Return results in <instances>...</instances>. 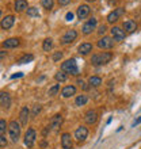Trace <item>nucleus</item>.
I'll list each match as a JSON object with an SVG mask.
<instances>
[{
	"instance_id": "2",
	"label": "nucleus",
	"mask_w": 141,
	"mask_h": 149,
	"mask_svg": "<svg viewBox=\"0 0 141 149\" xmlns=\"http://www.w3.org/2000/svg\"><path fill=\"white\" fill-rule=\"evenodd\" d=\"M61 70L65 72V73H70L73 76H77L79 74V66H77V62H76L75 58H69L61 64Z\"/></svg>"
},
{
	"instance_id": "23",
	"label": "nucleus",
	"mask_w": 141,
	"mask_h": 149,
	"mask_svg": "<svg viewBox=\"0 0 141 149\" xmlns=\"http://www.w3.org/2000/svg\"><path fill=\"white\" fill-rule=\"evenodd\" d=\"M88 84H90V87H99L102 84V79L99 76H91L88 79Z\"/></svg>"
},
{
	"instance_id": "43",
	"label": "nucleus",
	"mask_w": 141,
	"mask_h": 149,
	"mask_svg": "<svg viewBox=\"0 0 141 149\" xmlns=\"http://www.w3.org/2000/svg\"><path fill=\"white\" fill-rule=\"evenodd\" d=\"M0 14H1V12H0Z\"/></svg>"
},
{
	"instance_id": "35",
	"label": "nucleus",
	"mask_w": 141,
	"mask_h": 149,
	"mask_svg": "<svg viewBox=\"0 0 141 149\" xmlns=\"http://www.w3.org/2000/svg\"><path fill=\"white\" fill-rule=\"evenodd\" d=\"M5 145H7V138L0 134V148H3V146H5Z\"/></svg>"
},
{
	"instance_id": "41",
	"label": "nucleus",
	"mask_w": 141,
	"mask_h": 149,
	"mask_svg": "<svg viewBox=\"0 0 141 149\" xmlns=\"http://www.w3.org/2000/svg\"><path fill=\"white\" fill-rule=\"evenodd\" d=\"M5 56V52H0V58H3Z\"/></svg>"
},
{
	"instance_id": "37",
	"label": "nucleus",
	"mask_w": 141,
	"mask_h": 149,
	"mask_svg": "<svg viewBox=\"0 0 141 149\" xmlns=\"http://www.w3.org/2000/svg\"><path fill=\"white\" fill-rule=\"evenodd\" d=\"M58 1V4L60 5H66V4H69L70 3V0H57Z\"/></svg>"
},
{
	"instance_id": "15",
	"label": "nucleus",
	"mask_w": 141,
	"mask_h": 149,
	"mask_svg": "<svg viewBox=\"0 0 141 149\" xmlns=\"http://www.w3.org/2000/svg\"><path fill=\"white\" fill-rule=\"evenodd\" d=\"M0 106L3 107V109H8L10 106H11V96H10V94L7 92H0Z\"/></svg>"
},
{
	"instance_id": "32",
	"label": "nucleus",
	"mask_w": 141,
	"mask_h": 149,
	"mask_svg": "<svg viewBox=\"0 0 141 149\" xmlns=\"http://www.w3.org/2000/svg\"><path fill=\"white\" fill-rule=\"evenodd\" d=\"M77 84H79L80 87H81V90H84V91H88V90H90V84H87L84 80L77 79Z\"/></svg>"
},
{
	"instance_id": "9",
	"label": "nucleus",
	"mask_w": 141,
	"mask_h": 149,
	"mask_svg": "<svg viewBox=\"0 0 141 149\" xmlns=\"http://www.w3.org/2000/svg\"><path fill=\"white\" fill-rule=\"evenodd\" d=\"M76 38H77V31L76 30H68L65 34L61 37V42L64 45H69V44H72L73 41H76Z\"/></svg>"
},
{
	"instance_id": "26",
	"label": "nucleus",
	"mask_w": 141,
	"mask_h": 149,
	"mask_svg": "<svg viewBox=\"0 0 141 149\" xmlns=\"http://www.w3.org/2000/svg\"><path fill=\"white\" fill-rule=\"evenodd\" d=\"M54 79L57 80L58 83H64V81H66V79H68V76H66L65 72H57V73L54 74Z\"/></svg>"
},
{
	"instance_id": "5",
	"label": "nucleus",
	"mask_w": 141,
	"mask_h": 149,
	"mask_svg": "<svg viewBox=\"0 0 141 149\" xmlns=\"http://www.w3.org/2000/svg\"><path fill=\"white\" fill-rule=\"evenodd\" d=\"M98 48L99 49H103V50H109L114 46V40L111 38V37H102L101 40L98 41Z\"/></svg>"
},
{
	"instance_id": "8",
	"label": "nucleus",
	"mask_w": 141,
	"mask_h": 149,
	"mask_svg": "<svg viewBox=\"0 0 141 149\" xmlns=\"http://www.w3.org/2000/svg\"><path fill=\"white\" fill-rule=\"evenodd\" d=\"M110 33H111V38L114 41H123L125 40V37H126V34H125V30H122L121 27L118 26H113L110 29Z\"/></svg>"
},
{
	"instance_id": "12",
	"label": "nucleus",
	"mask_w": 141,
	"mask_h": 149,
	"mask_svg": "<svg viewBox=\"0 0 141 149\" xmlns=\"http://www.w3.org/2000/svg\"><path fill=\"white\" fill-rule=\"evenodd\" d=\"M84 121L87 125H94V123H97L98 121V114L95 110H88L86 115H84Z\"/></svg>"
},
{
	"instance_id": "25",
	"label": "nucleus",
	"mask_w": 141,
	"mask_h": 149,
	"mask_svg": "<svg viewBox=\"0 0 141 149\" xmlns=\"http://www.w3.org/2000/svg\"><path fill=\"white\" fill-rule=\"evenodd\" d=\"M53 48V40L52 38H46L44 41V44H42V49H44V52H50Z\"/></svg>"
},
{
	"instance_id": "24",
	"label": "nucleus",
	"mask_w": 141,
	"mask_h": 149,
	"mask_svg": "<svg viewBox=\"0 0 141 149\" xmlns=\"http://www.w3.org/2000/svg\"><path fill=\"white\" fill-rule=\"evenodd\" d=\"M87 102H88V96H87V95H79V96L75 99V105L80 107V106H84Z\"/></svg>"
},
{
	"instance_id": "18",
	"label": "nucleus",
	"mask_w": 141,
	"mask_h": 149,
	"mask_svg": "<svg viewBox=\"0 0 141 149\" xmlns=\"http://www.w3.org/2000/svg\"><path fill=\"white\" fill-rule=\"evenodd\" d=\"M76 94V87L75 85H66L61 90V96L62 98H70L72 95Z\"/></svg>"
},
{
	"instance_id": "16",
	"label": "nucleus",
	"mask_w": 141,
	"mask_h": 149,
	"mask_svg": "<svg viewBox=\"0 0 141 149\" xmlns=\"http://www.w3.org/2000/svg\"><path fill=\"white\" fill-rule=\"evenodd\" d=\"M14 22H15V18H14L12 15H7V16L1 21L0 26H1V29H4V30H8V29H11V27L14 26Z\"/></svg>"
},
{
	"instance_id": "10",
	"label": "nucleus",
	"mask_w": 141,
	"mask_h": 149,
	"mask_svg": "<svg viewBox=\"0 0 141 149\" xmlns=\"http://www.w3.org/2000/svg\"><path fill=\"white\" fill-rule=\"evenodd\" d=\"M61 125H62V115L61 114L53 115L52 119H50V125H49V127H50L52 130H54V132H57L58 129L61 127Z\"/></svg>"
},
{
	"instance_id": "22",
	"label": "nucleus",
	"mask_w": 141,
	"mask_h": 149,
	"mask_svg": "<svg viewBox=\"0 0 141 149\" xmlns=\"http://www.w3.org/2000/svg\"><path fill=\"white\" fill-rule=\"evenodd\" d=\"M14 7H15L14 10L16 12H22L23 10H27V0H15Z\"/></svg>"
},
{
	"instance_id": "21",
	"label": "nucleus",
	"mask_w": 141,
	"mask_h": 149,
	"mask_svg": "<svg viewBox=\"0 0 141 149\" xmlns=\"http://www.w3.org/2000/svg\"><path fill=\"white\" fill-rule=\"evenodd\" d=\"M123 30L128 31V33H133V31L137 30V23L132 19H129L126 22H123Z\"/></svg>"
},
{
	"instance_id": "28",
	"label": "nucleus",
	"mask_w": 141,
	"mask_h": 149,
	"mask_svg": "<svg viewBox=\"0 0 141 149\" xmlns=\"http://www.w3.org/2000/svg\"><path fill=\"white\" fill-rule=\"evenodd\" d=\"M33 58H34L33 54H25L22 58H19V60H18V64H27V62L33 61Z\"/></svg>"
},
{
	"instance_id": "39",
	"label": "nucleus",
	"mask_w": 141,
	"mask_h": 149,
	"mask_svg": "<svg viewBox=\"0 0 141 149\" xmlns=\"http://www.w3.org/2000/svg\"><path fill=\"white\" fill-rule=\"evenodd\" d=\"M22 76H23V73L22 72H19V73H16V74H12L11 79H16V77H22Z\"/></svg>"
},
{
	"instance_id": "42",
	"label": "nucleus",
	"mask_w": 141,
	"mask_h": 149,
	"mask_svg": "<svg viewBox=\"0 0 141 149\" xmlns=\"http://www.w3.org/2000/svg\"><path fill=\"white\" fill-rule=\"evenodd\" d=\"M87 1H97V0H87Z\"/></svg>"
},
{
	"instance_id": "36",
	"label": "nucleus",
	"mask_w": 141,
	"mask_h": 149,
	"mask_svg": "<svg viewBox=\"0 0 141 149\" xmlns=\"http://www.w3.org/2000/svg\"><path fill=\"white\" fill-rule=\"evenodd\" d=\"M40 111H41V106L40 105H35L34 109H33V115H37Z\"/></svg>"
},
{
	"instance_id": "19",
	"label": "nucleus",
	"mask_w": 141,
	"mask_h": 149,
	"mask_svg": "<svg viewBox=\"0 0 141 149\" xmlns=\"http://www.w3.org/2000/svg\"><path fill=\"white\" fill-rule=\"evenodd\" d=\"M18 45H19V38H8V40H5L1 46L4 49H12V48H16Z\"/></svg>"
},
{
	"instance_id": "34",
	"label": "nucleus",
	"mask_w": 141,
	"mask_h": 149,
	"mask_svg": "<svg viewBox=\"0 0 141 149\" xmlns=\"http://www.w3.org/2000/svg\"><path fill=\"white\" fill-rule=\"evenodd\" d=\"M106 31H107V27H106V25H102V26H99V30H98L99 35H103V37H105Z\"/></svg>"
},
{
	"instance_id": "3",
	"label": "nucleus",
	"mask_w": 141,
	"mask_h": 149,
	"mask_svg": "<svg viewBox=\"0 0 141 149\" xmlns=\"http://www.w3.org/2000/svg\"><path fill=\"white\" fill-rule=\"evenodd\" d=\"M8 133L12 142H18L19 137H21V123L16 121H11L8 123Z\"/></svg>"
},
{
	"instance_id": "1",
	"label": "nucleus",
	"mask_w": 141,
	"mask_h": 149,
	"mask_svg": "<svg viewBox=\"0 0 141 149\" xmlns=\"http://www.w3.org/2000/svg\"><path fill=\"white\" fill-rule=\"evenodd\" d=\"M111 58H113V53L102 52V53H98V54H92V57H91V64L95 66L106 65L107 62L111 61Z\"/></svg>"
},
{
	"instance_id": "14",
	"label": "nucleus",
	"mask_w": 141,
	"mask_h": 149,
	"mask_svg": "<svg viewBox=\"0 0 141 149\" xmlns=\"http://www.w3.org/2000/svg\"><path fill=\"white\" fill-rule=\"evenodd\" d=\"M61 146L62 149H72L73 142H72V137L69 133H64L61 136Z\"/></svg>"
},
{
	"instance_id": "17",
	"label": "nucleus",
	"mask_w": 141,
	"mask_h": 149,
	"mask_svg": "<svg viewBox=\"0 0 141 149\" xmlns=\"http://www.w3.org/2000/svg\"><path fill=\"white\" fill-rule=\"evenodd\" d=\"M77 52H79L81 56H87V54H90V53L92 52V44L84 42V44H81L79 48H77Z\"/></svg>"
},
{
	"instance_id": "13",
	"label": "nucleus",
	"mask_w": 141,
	"mask_h": 149,
	"mask_svg": "<svg viewBox=\"0 0 141 149\" xmlns=\"http://www.w3.org/2000/svg\"><path fill=\"white\" fill-rule=\"evenodd\" d=\"M90 12H91L90 5L81 4V5H79V8H77V11H76V15H77V18H79V19H86V18L90 15Z\"/></svg>"
},
{
	"instance_id": "6",
	"label": "nucleus",
	"mask_w": 141,
	"mask_h": 149,
	"mask_svg": "<svg viewBox=\"0 0 141 149\" xmlns=\"http://www.w3.org/2000/svg\"><path fill=\"white\" fill-rule=\"evenodd\" d=\"M35 138H37V133H35L34 129H33V127L27 129V132L25 133V145L29 146V148H31L35 142Z\"/></svg>"
},
{
	"instance_id": "7",
	"label": "nucleus",
	"mask_w": 141,
	"mask_h": 149,
	"mask_svg": "<svg viewBox=\"0 0 141 149\" xmlns=\"http://www.w3.org/2000/svg\"><path fill=\"white\" fill-rule=\"evenodd\" d=\"M123 14H125V8H121V7H119V8H115L114 11H111V12L107 15V18H106V19H107V23H115Z\"/></svg>"
},
{
	"instance_id": "31",
	"label": "nucleus",
	"mask_w": 141,
	"mask_h": 149,
	"mask_svg": "<svg viewBox=\"0 0 141 149\" xmlns=\"http://www.w3.org/2000/svg\"><path fill=\"white\" fill-rule=\"evenodd\" d=\"M58 90H60V84H54V85H53V87L49 90V95H50V96H54V95H57Z\"/></svg>"
},
{
	"instance_id": "11",
	"label": "nucleus",
	"mask_w": 141,
	"mask_h": 149,
	"mask_svg": "<svg viewBox=\"0 0 141 149\" xmlns=\"http://www.w3.org/2000/svg\"><path fill=\"white\" fill-rule=\"evenodd\" d=\"M88 136V129L86 126H79L77 129L75 130V138L79 142H83Z\"/></svg>"
},
{
	"instance_id": "20",
	"label": "nucleus",
	"mask_w": 141,
	"mask_h": 149,
	"mask_svg": "<svg viewBox=\"0 0 141 149\" xmlns=\"http://www.w3.org/2000/svg\"><path fill=\"white\" fill-rule=\"evenodd\" d=\"M19 118H21V122H22V125H27V122H29V118H30V110L27 109V107H23V109L21 110Z\"/></svg>"
},
{
	"instance_id": "4",
	"label": "nucleus",
	"mask_w": 141,
	"mask_h": 149,
	"mask_svg": "<svg viewBox=\"0 0 141 149\" xmlns=\"http://www.w3.org/2000/svg\"><path fill=\"white\" fill-rule=\"evenodd\" d=\"M97 26H98V19L97 18H91V19H88L87 22L83 25V27H81V33H83L84 35L91 34V33L97 29Z\"/></svg>"
},
{
	"instance_id": "30",
	"label": "nucleus",
	"mask_w": 141,
	"mask_h": 149,
	"mask_svg": "<svg viewBox=\"0 0 141 149\" xmlns=\"http://www.w3.org/2000/svg\"><path fill=\"white\" fill-rule=\"evenodd\" d=\"M7 129H8V123L5 122V119H0V134L5 133Z\"/></svg>"
},
{
	"instance_id": "27",
	"label": "nucleus",
	"mask_w": 141,
	"mask_h": 149,
	"mask_svg": "<svg viewBox=\"0 0 141 149\" xmlns=\"http://www.w3.org/2000/svg\"><path fill=\"white\" fill-rule=\"evenodd\" d=\"M41 5L45 10H52L54 5V0H41Z\"/></svg>"
},
{
	"instance_id": "38",
	"label": "nucleus",
	"mask_w": 141,
	"mask_h": 149,
	"mask_svg": "<svg viewBox=\"0 0 141 149\" xmlns=\"http://www.w3.org/2000/svg\"><path fill=\"white\" fill-rule=\"evenodd\" d=\"M65 19L68 21V22H70V21L73 19V14H72V12H68V14L65 15Z\"/></svg>"
},
{
	"instance_id": "29",
	"label": "nucleus",
	"mask_w": 141,
	"mask_h": 149,
	"mask_svg": "<svg viewBox=\"0 0 141 149\" xmlns=\"http://www.w3.org/2000/svg\"><path fill=\"white\" fill-rule=\"evenodd\" d=\"M27 15H29V16H31V18L38 16V15H40L38 8H37V7H30V8H27Z\"/></svg>"
},
{
	"instance_id": "33",
	"label": "nucleus",
	"mask_w": 141,
	"mask_h": 149,
	"mask_svg": "<svg viewBox=\"0 0 141 149\" xmlns=\"http://www.w3.org/2000/svg\"><path fill=\"white\" fill-rule=\"evenodd\" d=\"M52 58H53V61H54V62H58L62 58V52H54V53H53V57Z\"/></svg>"
},
{
	"instance_id": "40",
	"label": "nucleus",
	"mask_w": 141,
	"mask_h": 149,
	"mask_svg": "<svg viewBox=\"0 0 141 149\" xmlns=\"http://www.w3.org/2000/svg\"><path fill=\"white\" fill-rule=\"evenodd\" d=\"M138 123H141V117H138V118L133 122V126H136V125H138Z\"/></svg>"
}]
</instances>
